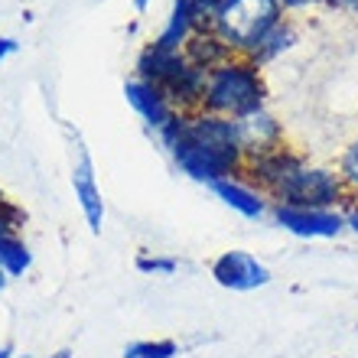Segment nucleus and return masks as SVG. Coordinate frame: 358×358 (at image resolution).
<instances>
[{
	"instance_id": "412c9836",
	"label": "nucleus",
	"mask_w": 358,
	"mask_h": 358,
	"mask_svg": "<svg viewBox=\"0 0 358 358\" xmlns=\"http://www.w3.org/2000/svg\"><path fill=\"white\" fill-rule=\"evenodd\" d=\"M316 3H326V0H280L283 13H287V10H306V7H316Z\"/></svg>"
},
{
	"instance_id": "7ed1b4c3",
	"label": "nucleus",
	"mask_w": 358,
	"mask_h": 358,
	"mask_svg": "<svg viewBox=\"0 0 358 358\" xmlns=\"http://www.w3.org/2000/svg\"><path fill=\"white\" fill-rule=\"evenodd\" d=\"M137 78L160 88L173 101L176 111H196V108H202L206 72L192 66L182 56V49H163L150 39L141 49V56H137Z\"/></svg>"
},
{
	"instance_id": "5701e85b",
	"label": "nucleus",
	"mask_w": 358,
	"mask_h": 358,
	"mask_svg": "<svg viewBox=\"0 0 358 358\" xmlns=\"http://www.w3.org/2000/svg\"><path fill=\"white\" fill-rule=\"evenodd\" d=\"M326 3L339 10H358V0H326Z\"/></svg>"
},
{
	"instance_id": "9b49d317",
	"label": "nucleus",
	"mask_w": 358,
	"mask_h": 358,
	"mask_svg": "<svg viewBox=\"0 0 358 358\" xmlns=\"http://www.w3.org/2000/svg\"><path fill=\"white\" fill-rule=\"evenodd\" d=\"M124 98H127V104L134 108V114L157 134H160L163 127H170L173 117L179 114L176 108H173V101L160 92V88L150 85V82H143V78H137V76L124 85Z\"/></svg>"
},
{
	"instance_id": "9d476101",
	"label": "nucleus",
	"mask_w": 358,
	"mask_h": 358,
	"mask_svg": "<svg viewBox=\"0 0 358 358\" xmlns=\"http://www.w3.org/2000/svg\"><path fill=\"white\" fill-rule=\"evenodd\" d=\"M78 157H76V166H72V189H76V202L85 215V225L92 235H101L104 228V199H101V189H98V179H94V166H92V157L88 150L78 143Z\"/></svg>"
},
{
	"instance_id": "1a4fd4ad",
	"label": "nucleus",
	"mask_w": 358,
	"mask_h": 358,
	"mask_svg": "<svg viewBox=\"0 0 358 358\" xmlns=\"http://www.w3.org/2000/svg\"><path fill=\"white\" fill-rule=\"evenodd\" d=\"M23 222V208L13 206L10 199H0V271L7 277H23L33 267V251L20 235Z\"/></svg>"
},
{
	"instance_id": "f8f14e48",
	"label": "nucleus",
	"mask_w": 358,
	"mask_h": 358,
	"mask_svg": "<svg viewBox=\"0 0 358 358\" xmlns=\"http://www.w3.org/2000/svg\"><path fill=\"white\" fill-rule=\"evenodd\" d=\"M208 189H212L231 212H238V215L248 218V222H261L264 215H271V199H267L264 192L245 176V173L228 176V179H222V182H215V186H208Z\"/></svg>"
},
{
	"instance_id": "aec40b11",
	"label": "nucleus",
	"mask_w": 358,
	"mask_h": 358,
	"mask_svg": "<svg viewBox=\"0 0 358 358\" xmlns=\"http://www.w3.org/2000/svg\"><path fill=\"white\" fill-rule=\"evenodd\" d=\"M17 49H20V43L13 36H0V62H7V59L13 56Z\"/></svg>"
},
{
	"instance_id": "dca6fc26",
	"label": "nucleus",
	"mask_w": 358,
	"mask_h": 358,
	"mask_svg": "<svg viewBox=\"0 0 358 358\" xmlns=\"http://www.w3.org/2000/svg\"><path fill=\"white\" fill-rule=\"evenodd\" d=\"M336 173L342 176V186L349 192V206L358 202V137H352V141L342 147L339 160H336Z\"/></svg>"
},
{
	"instance_id": "a211bd4d",
	"label": "nucleus",
	"mask_w": 358,
	"mask_h": 358,
	"mask_svg": "<svg viewBox=\"0 0 358 358\" xmlns=\"http://www.w3.org/2000/svg\"><path fill=\"white\" fill-rule=\"evenodd\" d=\"M137 271L147 277H173L179 271V261L170 255H157V251H141L137 255Z\"/></svg>"
},
{
	"instance_id": "39448f33",
	"label": "nucleus",
	"mask_w": 358,
	"mask_h": 358,
	"mask_svg": "<svg viewBox=\"0 0 358 358\" xmlns=\"http://www.w3.org/2000/svg\"><path fill=\"white\" fill-rule=\"evenodd\" d=\"M157 137H160L163 147L170 150L179 173H186V176L196 179V182L215 186L222 179L245 173V157H241V150H222V147H208V143L189 141V137L176 134L173 127H163Z\"/></svg>"
},
{
	"instance_id": "b1692460",
	"label": "nucleus",
	"mask_w": 358,
	"mask_h": 358,
	"mask_svg": "<svg viewBox=\"0 0 358 358\" xmlns=\"http://www.w3.org/2000/svg\"><path fill=\"white\" fill-rule=\"evenodd\" d=\"M0 358H13V345H0Z\"/></svg>"
},
{
	"instance_id": "bb28decb",
	"label": "nucleus",
	"mask_w": 358,
	"mask_h": 358,
	"mask_svg": "<svg viewBox=\"0 0 358 358\" xmlns=\"http://www.w3.org/2000/svg\"><path fill=\"white\" fill-rule=\"evenodd\" d=\"M0 199H3V192H0Z\"/></svg>"
},
{
	"instance_id": "f03ea898",
	"label": "nucleus",
	"mask_w": 358,
	"mask_h": 358,
	"mask_svg": "<svg viewBox=\"0 0 358 358\" xmlns=\"http://www.w3.org/2000/svg\"><path fill=\"white\" fill-rule=\"evenodd\" d=\"M264 104H267L264 72L248 56H231L212 72H206L202 111L222 114V117H241V114L264 108Z\"/></svg>"
},
{
	"instance_id": "f257e3e1",
	"label": "nucleus",
	"mask_w": 358,
	"mask_h": 358,
	"mask_svg": "<svg viewBox=\"0 0 358 358\" xmlns=\"http://www.w3.org/2000/svg\"><path fill=\"white\" fill-rule=\"evenodd\" d=\"M245 176L255 182L271 206H300V208H349V192L342 186L336 166L306 160L293 147L277 150L245 163Z\"/></svg>"
},
{
	"instance_id": "6ab92c4d",
	"label": "nucleus",
	"mask_w": 358,
	"mask_h": 358,
	"mask_svg": "<svg viewBox=\"0 0 358 358\" xmlns=\"http://www.w3.org/2000/svg\"><path fill=\"white\" fill-rule=\"evenodd\" d=\"M215 3H218V0H192V10H196L199 29H208V27H212V13H215Z\"/></svg>"
},
{
	"instance_id": "20e7f679",
	"label": "nucleus",
	"mask_w": 358,
	"mask_h": 358,
	"mask_svg": "<svg viewBox=\"0 0 358 358\" xmlns=\"http://www.w3.org/2000/svg\"><path fill=\"white\" fill-rule=\"evenodd\" d=\"M283 20L280 0H218L212 13V33L235 56H248L273 23Z\"/></svg>"
},
{
	"instance_id": "423d86ee",
	"label": "nucleus",
	"mask_w": 358,
	"mask_h": 358,
	"mask_svg": "<svg viewBox=\"0 0 358 358\" xmlns=\"http://www.w3.org/2000/svg\"><path fill=\"white\" fill-rule=\"evenodd\" d=\"M273 225L290 231L306 241H322V238H339L345 228V212L342 208H300V206H271Z\"/></svg>"
},
{
	"instance_id": "6e6552de",
	"label": "nucleus",
	"mask_w": 358,
	"mask_h": 358,
	"mask_svg": "<svg viewBox=\"0 0 358 358\" xmlns=\"http://www.w3.org/2000/svg\"><path fill=\"white\" fill-rule=\"evenodd\" d=\"M212 277L231 293H251L271 283V271L251 251H225L212 261Z\"/></svg>"
},
{
	"instance_id": "ddd939ff",
	"label": "nucleus",
	"mask_w": 358,
	"mask_h": 358,
	"mask_svg": "<svg viewBox=\"0 0 358 358\" xmlns=\"http://www.w3.org/2000/svg\"><path fill=\"white\" fill-rule=\"evenodd\" d=\"M192 33H199V20H196V10H192V0H173L170 17H166V23H163V29L157 33L153 43L163 49H182Z\"/></svg>"
},
{
	"instance_id": "0eeeda50",
	"label": "nucleus",
	"mask_w": 358,
	"mask_h": 358,
	"mask_svg": "<svg viewBox=\"0 0 358 358\" xmlns=\"http://www.w3.org/2000/svg\"><path fill=\"white\" fill-rule=\"evenodd\" d=\"M231 121H235L238 150H241L245 163L257 160V157H264V153H271V150H277V147L287 143L283 141V124L267 111V104L241 114V117H231Z\"/></svg>"
},
{
	"instance_id": "4468645a",
	"label": "nucleus",
	"mask_w": 358,
	"mask_h": 358,
	"mask_svg": "<svg viewBox=\"0 0 358 358\" xmlns=\"http://www.w3.org/2000/svg\"><path fill=\"white\" fill-rule=\"evenodd\" d=\"M182 56H186L196 69H202V72H212V69L222 66V62L231 59L235 52H231V49H228L225 43L212 33V29H199V33L189 36L186 46H182Z\"/></svg>"
},
{
	"instance_id": "a878e982",
	"label": "nucleus",
	"mask_w": 358,
	"mask_h": 358,
	"mask_svg": "<svg viewBox=\"0 0 358 358\" xmlns=\"http://www.w3.org/2000/svg\"><path fill=\"white\" fill-rule=\"evenodd\" d=\"M7 280H10V277H7V273H3V271H0V290L7 287Z\"/></svg>"
},
{
	"instance_id": "393cba45",
	"label": "nucleus",
	"mask_w": 358,
	"mask_h": 358,
	"mask_svg": "<svg viewBox=\"0 0 358 358\" xmlns=\"http://www.w3.org/2000/svg\"><path fill=\"white\" fill-rule=\"evenodd\" d=\"M147 3H150V0H134V7L137 10H147Z\"/></svg>"
},
{
	"instance_id": "f3484780",
	"label": "nucleus",
	"mask_w": 358,
	"mask_h": 358,
	"mask_svg": "<svg viewBox=\"0 0 358 358\" xmlns=\"http://www.w3.org/2000/svg\"><path fill=\"white\" fill-rule=\"evenodd\" d=\"M179 345L173 339H141L124 349V358H176Z\"/></svg>"
},
{
	"instance_id": "2eb2a0df",
	"label": "nucleus",
	"mask_w": 358,
	"mask_h": 358,
	"mask_svg": "<svg viewBox=\"0 0 358 358\" xmlns=\"http://www.w3.org/2000/svg\"><path fill=\"white\" fill-rule=\"evenodd\" d=\"M296 46V27H293L290 20L283 17L280 23H273L271 29H267L264 36L257 39V46L248 52V59L251 62H257V66L264 69L267 62H273V59H280L283 52H290V49Z\"/></svg>"
},
{
	"instance_id": "4be33fe9",
	"label": "nucleus",
	"mask_w": 358,
	"mask_h": 358,
	"mask_svg": "<svg viewBox=\"0 0 358 358\" xmlns=\"http://www.w3.org/2000/svg\"><path fill=\"white\" fill-rule=\"evenodd\" d=\"M345 228L358 235V202H352V206L345 208Z\"/></svg>"
}]
</instances>
